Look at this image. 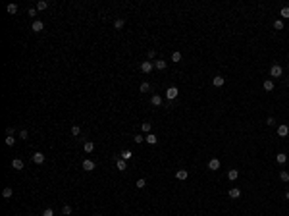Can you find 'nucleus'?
<instances>
[{
	"mask_svg": "<svg viewBox=\"0 0 289 216\" xmlns=\"http://www.w3.org/2000/svg\"><path fill=\"white\" fill-rule=\"evenodd\" d=\"M177 95H179L177 87H168V89H166V98H168V101H174Z\"/></svg>",
	"mask_w": 289,
	"mask_h": 216,
	"instance_id": "nucleus-1",
	"label": "nucleus"
},
{
	"mask_svg": "<svg viewBox=\"0 0 289 216\" xmlns=\"http://www.w3.org/2000/svg\"><path fill=\"white\" fill-rule=\"evenodd\" d=\"M154 56H156V52H154V50H152V48H151V50H148V60H152V58H154Z\"/></svg>",
	"mask_w": 289,
	"mask_h": 216,
	"instance_id": "nucleus-41",
	"label": "nucleus"
},
{
	"mask_svg": "<svg viewBox=\"0 0 289 216\" xmlns=\"http://www.w3.org/2000/svg\"><path fill=\"white\" fill-rule=\"evenodd\" d=\"M83 170H87V172H93V170H95V162H93V160H89V158H87V160H83Z\"/></svg>",
	"mask_w": 289,
	"mask_h": 216,
	"instance_id": "nucleus-7",
	"label": "nucleus"
},
{
	"mask_svg": "<svg viewBox=\"0 0 289 216\" xmlns=\"http://www.w3.org/2000/svg\"><path fill=\"white\" fill-rule=\"evenodd\" d=\"M62 214H64V216L71 214V207H68V205H66V207H62Z\"/></svg>",
	"mask_w": 289,
	"mask_h": 216,
	"instance_id": "nucleus-34",
	"label": "nucleus"
},
{
	"mask_svg": "<svg viewBox=\"0 0 289 216\" xmlns=\"http://www.w3.org/2000/svg\"><path fill=\"white\" fill-rule=\"evenodd\" d=\"M16 143V139H14V135H6V145H8V147H12V145H14Z\"/></svg>",
	"mask_w": 289,
	"mask_h": 216,
	"instance_id": "nucleus-29",
	"label": "nucleus"
},
{
	"mask_svg": "<svg viewBox=\"0 0 289 216\" xmlns=\"http://www.w3.org/2000/svg\"><path fill=\"white\" fill-rule=\"evenodd\" d=\"M145 185H147V181H145V179H137V183H135V187H137V189H143V187H145Z\"/></svg>",
	"mask_w": 289,
	"mask_h": 216,
	"instance_id": "nucleus-31",
	"label": "nucleus"
},
{
	"mask_svg": "<svg viewBox=\"0 0 289 216\" xmlns=\"http://www.w3.org/2000/svg\"><path fill=\"white\" fill-rule=\"evenodd\" d=\"M93 216H100V214H93Z\"/></svg>",
	"mask_w": 289,
	"mask_h": 216,
	"instance_id": "nucleus-44",
	"label": "nucleus"
},
{
	"mask_svg": "<svg viewBox=\"0 0 289 216\" xmlns=\"http://www.w3.org/2000/svg\"><path fill=\"white\" fill-rule=\"evenodd\" d=\"M33 31H35V33H41L42 31V29H45V23H42V21H39V19H37V21H33Z\"/></svg>",
	"mask_w": 289,
	"mask_h": 216,
	"instance_id": "nucleus-9",
	"label": "nucleus"
},
{
	"mask_svg": "<svg viewBox=\"0 0 289 216\" xmlns=\"http://www.w3.org/2000/svg\"><path fill=\"white\" fill-rule=\"evenodd\" d=\"M285 199H287V201H289V191H287V193H285Z\"/></svg>",
	"mask_w": 289,
	"mask_h": 216,
	"instance_id": "nucleus-43",
	"label": "nucleus"
},
{
	"mask_svg": "<svg viewBox=\"0 0 289 216\" xmlns=\"http://www.w3.org/2000/svg\"><path fill=\"white\" fill-rule=\"evenodd\" d=\"M152 68H154V62H151V60H147V62H143L141 64V72L143 74H151Z\"/></svg>",
	"mask_w": 289,
	"mask_h": 216,
	"instance_id": "nucleus-2",
	"label": "nucleus"
},
{
	"mask_svg": "<svg viewBox=\"0 0 289 216\" xmlns=\"http://www.w3.org/2000/svg\"><path fill=\"white\" fill-rule=\"evenodd\" d=\"M33 162L35 164H42L45 162V154L42 152H33Z\"/></svg>",
	"mask_w": 289,
	"mask_h": 216,
	"instance_id": "nucleus-8",
	"label": "nucleus"
},
{
	"mask_svg": "<svg viewBox=\"0 0 289 216\" xmlns=\"http://www.w3.org/2000/svg\"><path fill=\"white\" fill-rule=\"evenodd\" d=\"M278 135H280V137H287V135H289V125L281 124L280 127H278Z\"/></svg>",
	"mask_w": 289,
	"mask_h": 216,
	"instance_id": "nucleus-6",
	"label": "nucleus"
},
{
	"mask_svg": "<svg viewBox=\"0 0 289 216\" xmlns=\"http://www.w3.org/2000/svg\"><path fill=\"white\" fill-rule=\"evenodd\" d=\"M228 195H230L231 199H237L239 195H241V191H239L237 187H231V189H230V193H228Z\"/></svg>",
	"mask_w": 289,
	"mask_h": 216,
	"instance_id": "nucleus-19",
	"label": "nucleus"
},
{
	"mask_svg": "<svg viewBox=\"0 0 289 216\" xmlns=\"http://www.w3.org/2000/svg\"><path fill=\"white\" fill-rule=\"evenodd\" d=\"M12 168H14V170H23V160L21 158H14V160H12Z\"/></svg>",
	"mask_w": 289,
	"mask_h": 216,
	"instance_id": "nucleus-10",
	"label": "nucleus"
},
{
	"mask_svg": "<svg viewBox=\"0 0 289 216\" xmlns=\"http://www.w3.org/2000/svg\"><path fill=\"white\" fill-rule=\"evenodd\" d=\"M42 216H54V210H52V208H45Z\"/></svg>",
	"mask_w": 289,
	"mask_h": 216,
	"instance_id": "nucleus-36",
	"label": "nucleus"
},
{
	"mask_svg": "<svg viewBox=\"0 0 289 216\" xmlns=\"http://www.w3.org/2000/svg\"><path fill=\"white\" fill-rule=\"evenodd\" d=\"M141 129L145 133H151V124H141Z\"/></svg>",
	"mask_w": 289,
	"mask_h": 216,
	"instance_id": "nucleus-35",
	"label": "nucleus"
},
{
	"mask_svg": "<svg viewBox=\"0 0 289 216\" xmlns=\"http://www.w3.org/2000/svg\"><path fill=\"white\" fill-rule=\"evenodd\" d=\"M274 29L281 31V29H283V21H281V19H274Z\"/></svg>",
	"mask_w": 289,
	"mask_h": 216,
	"instance_id": "nucleus-26",
	"label": "nucleus"
},
{
	"mask_svg": "<svg viewBox=\"0 0 289 216\" xmlns=\"http://www.w3.org/2000/svg\"><path fill=\"white\" fill-rule=\"evenodd\" d=\"M46 8H48V2H46V0H39L37 2V10L42 12V10H46Z\"/></svg>",
	"mask_w": 289,
	"mask_h": 216,
	"instance_id": "nucleus-21",
	"label": "nucleus"
},
{
	"mask_svg": "<svg viewBox=\"0 0 289 216\" xmlns=\"http://www.w3.org/2000/svg\"><path fill=\"white\" fill-rule=\"evenodd\" d=\"M281 74H283V69H281V66L274 64V66L270 68V75H272V77H280Z\"/></svg>",
	"mask_w": 289,
	"mask_h": 216,
	"instance_id": "nucleus-3",
	"label": "nucleus"
},
{
	"mask_svg": "<svg viewBox=\"0 0 289 216\" xmlns=\"http://www.w3.org/2000/svg\"><path fill=\"white\" fill-rule=\"evenodd\" d=\"M276 160H278V164H283V162L287 160V154H285V152H280V154L276 157Z\"/></svg>",
	"mask_w": 289,
	"mask_h": 216,
	"instance_id": "nucleus-22",
	"label": "nucleus"
},
{
	"mask_svg": "<svg viewBox=\"0 0 289 216\" xmlns=\"http://www.w3.org/2000/svg\"><path fill=\"white\" fill-rule=\"evenodd\" d=\"M145 141V137H143V135H135V143H143Z\"/></svg>",
	"mask_w": 289,
	"mask_h": 216,
	"instance_id": "nucleus-38",
	"label": "nucleus"
},
{
	"mask_svg": "<svg viewBox=\"0 0 289 216\" xmlns=\"http://www.w3.org/2000/svg\"><path fill=\"white\" fill-rule=\"evenodd\" d=\"M131 157H133V152L129 151V149H125V151H122V152H119V158H124V160H129Z\"/></svg>",
	"mask_w": 289,
	"mask_h": 216,
	"instance_id": "nucleus-15",
	"label": "nucleus"
},
{
	"mask_svg": "<svg viewBox=\"0 0 289 216\" xmlns=\"http://www.w3.org/2000/svg\"><path fill=\"white\" fill-rule=\"evenodd\" d=\"M224 81H225V79L222 77V75H216V77H212V85H214V87H222V85H224Z\"/></svg>",
	"mask_w": 289,
	"mask_h": 216,
	"instance_id": "nucleus-11",
	"label": "nucleus"
},
{
	"mask_svg": "<svg viewBox=\"0 0 289 216\" xmlns=\"http://www.w3.org/2000/svg\"><path fill=\"white\" fill-rule=\"evenodd\" d=\"M14 195V191H12V187H4V191H2V197L4 199H10Z\"/></svg>",
	"mask_w": 289,
	"mask_h": 216,
	"instance_id": "nucleus-20",
	"label": "nucleus"
},
{
	"mask_svg": "<svg viewBox=\"0 0 289 216\" xmlns=\"http://www.w3.org/2000/svg\"><path fill=\"white\" fill-rule=\"evenodd\" d=\"M154 68H158V69H166V60H156V62H154Z\"/></svg>",
	"mask_w": 289,
	"mask_h": 216,
	"instance_id": "nucleus-23",
	"label": "nucleus"
},
{
	"mask_svg": "<svg viewBox=\"0 0 289 216\" xmlns=\"http://www.w3.org/2000/svg\"><path fill=\"white\" fill-rule=\"evenodd\" d=\"M83 149H85V152H93V151H95V143H93V141H87L85 145H83Z\"/></svg>",
	"mask_w": 289,
	"mask_h": 216,
	"instance_id": "nucleus-18",
	"label": "nucleus"
},
{
	"mask_svg": "<svg viewBox=\"0 0 289 216\" xmlns=\"http://www.w3.org/2000/svg\"><path fill=\"white\" fill-rule=\"evenodd\" d=\"M79 131H81V127H79V125H71V135H79Z\"/></svg>",
	"mask_w": 289,
	"mask_h": 216,
	"instance_id": "nucleus-33",
	"label": "nucleus"
},
{
	"mask_svg": "<svg viewBox=\"0 0 289 216\" xmlns=\"http://www.w3.org/2000/svg\"><path fill=\"white\" fill-rule=\"evenodd\" d=\"M280 16H281V18H285V19H289V8H287V6H285V8H281Z\"/></svg>",
	"mask_w": 289,
	"mask_h": 216,
	"instance_id": "nucleus-28",
	"label": "nucleus"
},
{
	"mask_svg": "<svg viewBox=\"0 0 289 216\" xmlns=\"http://www.w3.org/2000/svg\"><path fill=\"white\" fill-rule=\"evenodd\" d=\"M116 166H118L119 172H125L127 170V160H124V158H116Z\"/></svg>",
	"mask_w": 289,
	"mask_h": 216,
	"instance_id": "nucleus-5",
	"label": "nucleus"
},
{
	"mask_svg": "<svg viewBox=\"0 0 289 216\" xmlns=\"http://www.w3.org/2000/svg\"><path fill=\"white\" fill-rule=\"evenodd\" d=\"M145 141H147L148 145H156V143H158V137H156L154 133H147V137H145Z\"/></svg>",
	"mask_w": 289,
	"mask_h": 216,
	"instance_id": "nucleus-12",
	"label": "nucleus"
},
{
	"mask_svg": "<svg viewBox=\"0 0 289 216\" xmlns=\"http://www.w3.org/2000/svg\"><path fill=\"white\" fill-rule=\"evenodd\" d=\"M266 124H268V125H274V124H276V120H274V118H272V116H270V118L266 120Z\"/></svg>",
	"mask_w": 289,
	"mask_h": 216,
	"instance_id": "nucleus-40",
	"label": "nucleus"
},
{
	"mask_svg": "<svg viewBox=\"0 0 289 216\" xmlns=\"http://www.w3.org/2000/svg\"><path fill=\"white\" fill-rule=\"evenodd\" d=\"M6 135H14V127H12V125L6 127Z\"/></svg>",
	"mask_w": 289,
	"mask_h": 216,
	"instance_id": "nucleus-37",
	"label": "nucleus"
},
{
	"mask_svg": "<svg viewBox=\"0 0 289 216\" xmlns=\"http://www.w3.org/2000/svg\"><path fill=\"white\" fill-rule=\"evenodd\" d=\"M172 60H174V62H181V52H174V54H172Z\"/></svg>",
	"mask_w": 289,
	"mask_h": 216,
	"instance_id": "nucleus-32",
	"label": "nucleus"
},
{
	"mask_svg": "<svg viewBox=\"0 0 289 216\" xmlns=\"http://www.w3.org/2000/svg\"><path fill=\"white\" fill-rule=\"evenodd\" d=\"M6 10H8V14H16V12H18V4H8Z\"/></svg>",
	"mask_w": 289,
	"mask_h": 216,
	"instance_id": "nucleus-25",
	"label": "nucleus"
},
{
	"mask_svg": "<svg viewBox=\"0 0 289 216\" xmlns=\"http://www.w3.org/2000/svg\"><path fill=\"white\" fill-rule=\"evenodd\" d=\"M280 179H281V181H289V172L281 170V172H280Z\"/></svg>",
	"mask_w": 289,
	"mask_h": 216,
	"instance_id": "nucleus-27",
	"label": "nucleus"
},
{
	"mask_svg": "<svg viewBox=\"0 0 289 216\" xmlns=\"http://www.w3.org/2000/svg\"><path fill=\"white\" fill-rule=\"evenodd\" d=\"M262 87H264V91H274V81H272V79H266Z\"/></svg>",
	"mask_w": 289,
	"mask_h": 216,
	"instance_id": "nucleus-16",
	"label": "nucleus"
},
{
	"mask_svg": "<svg viewBox=\"0 0 289 216\" xmlns=\"http://www.w3.org/2000/svg\"><path fill=\"white\" fill-rule=\"evenodd\" d=\"M151 104L152 106H160L162 104V97H160V95H152V97H151Z\"/></svg>",
	"mask_w": 289,
	"mask_h": 216,
	"instance_id": "nucleus-13",
	"label": "nucleus"
},
{
	"mask_svg": "<svg viewBox=\"0 0 289 216\" xmlns=\"http://www.w3.org/2000/svg\"><path fill=\"white\" fill-rule=\"evenodd\" d=\"M175 178L183 181V179H187V178H189V172H187V170H177V172H175Z\"/></svg>",
	"mask_w": 289,
	"mask_h": 216,
	"instance_id": "nucleus-14",
	"label": "nucleus"
},
{
	"mask_svg": "<svg viewBox=\"0 0 289 216\" xmlns=\"http://www.w3.org/2000/svg\"><path fill=\"white\" fill-rule=\"evenodd\" d=\"M208 170H212V172L220 170V160H218V158H210V160H208Z\"/></svg>",
	"mask_w": 289,
	"mask_h": 216,
	"instance_id": "nucleus-4",
	"label": "nucleus"
},
{
	"mask_svg": "<svg viewBox=\"0 0 289 216\" xmlns=\"http://www.w3.org/2000/svg\"><path fill=\"white\" fill-rule=\"evenodd\" d=\"M237 178H239V172L237 170H230V172H228V179H230V181H235Z\"/></svg>",
	"mask_w": 289,
	"mask_h": 216,
	"instance_id": "nucleus-17",
	"label": "nucleus"
},
{
	"mask_svg": "<svg viewBox=\"0 0 289 216\" xmlns=\"http://www.w3.org/2000/svg\"><path fill=\"white\" fill-rule=\"evenodd\" d=\"M19 135H21V139H27V131H25V129H21V131H19Z\"/></svg>",
	"mask_w": 289,
	"mask_h": 216,
	"instance_id": "nucleus-42",
	"label": "nucleus"
},
{
	"mask_svg": "<svg viewBox=\"0 0 289 216\" xmlns=\"http://www.w3.org/2000/svg\"><path fill=\"white\" fill-rule=\"evenodd\" d=\"M139 91H141V93H148V91H151V83H141Z\"/></svg>",
	"mask_w": 289,
	"mask_h": 216,
	"instance_id": "nucleus-24",
	"label": "nucleus"
},
{
	"mask_svg": "<svg viewBox=\"0 0 289 216\" xmlns=\"http://www.w3.org/2000/svg\"><path fill=\"white\" fill-rule=\"evenodd\" d=\"M124 25H125V21H124V19H116V21H114V27H116V29H122Z\"/></svg>",
	"mask_w": 289,
	"mask_h": 216,
	"instance_id": "nucleus-30",
	"label": "nucleus"
},
{
	"mask_svg": "<svg viewBox=\"0 0 289 216\" xmlns=\"http://www.w3.org/2000/svg\"><path fill=\"white\" fill-rule=\"evenodd\" d=\"M27 14L31 16V18H33V16H37V8H31V10H29V12H27Z\"/></svg>",
	"mask_w": 289,
	"mask_h": 216,
	"instance_id": "nucleus-39",
	"label": "nucleus"
}]
</instances>
